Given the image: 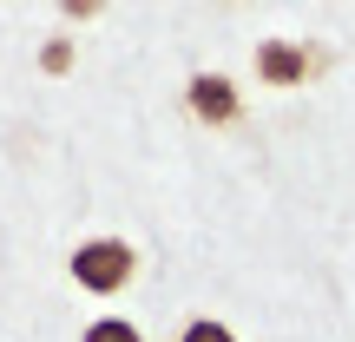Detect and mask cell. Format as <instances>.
Listing matches in <instances>:
<instances>
[{
	"label": "cell",
	"mask_w": 355,
	"mask_h": 342,
	"mask_svg": "<svg viewBox=\"0 0 355 342\" xmlns=\"http://www.w3.org/2000/svg\"><path fill=\"white\" fill-rule=\"evenodd\" d=\"M73 66V40H46L40 46V73H66Z\"/></svg>",
	"instance_id": "6"
},
{
	"label": "cell",
	"mask_w": 355,
	"mask_h": 342,
	"mask_svg": "<svg viewBox=\"0 0 355 342\" xmlns=\"http://www.w3.org/2000/svg\"><path fill=\"white\" fill-rule=\"evenodd\" d=\"M184 105H191V119H198V126H237V119H243V92L230 86L224 73H191Z\"/></svg>",
	"instance_id": "3"
},
{
	"label": "cell",
	"mask_w": 355,
	"mask_h": 342,
	"mask_svg": "<svg viewBox=\"0 0 355 342\" xmlns=\"http://www.w3.org/2000/svg\"><path fill=\"white\" fill-rule=\"evenodd\" d=\"M79 342H145L139 323H125V316H99V323H86V336Z\"/></svg>",
	"instance_id": "4"
},
{
	"label": "cell",
	"mask_w": 355,
	"mask_h": 342,
	"mask_svg": "<svg viewBox=\"0 0 355 342\" xmlns=\"http://www.w3.org/2000/svg\"><path fill=\"white\" fill-rule=\"evenodd\" d=\"M66 277H73L86 296H119L132 277H139V250H132L125 237H86V243H73V257H66Z\"/></svg>",
	"instance_id": "1"
},
{
	"label": "cell",
	"mask_w": 355,
	"mask_h": 342,
	"mask_svg": "<svg viewBox=\"0 0 355 342\" xmlns=\"http://www.w3.org/2000/svg\"><path fill=\"white\" fill-rule=\"evenodd\" d=\"M250 60H257V79H263V86H283V92H290V86H309V73L329 66V53L309 46V40H263Z\"/></svg>",
	"instance_id": "2"
},
{
	"label": "cell",
	"mask_w": 355,
	"mask_h": 342,
	"mask_svg": "<svg viewBox=\"0 0 355 342\" xmlns=\"http://www.w3.org/2000/svg\"><path fill=\"white\" fill-rule=\"evenodd\" d=\"M178 342H237V330H224L217 316H191L184 330H178Z\"/></svg>",
	"instance_id": "5"
}]
</instances>
